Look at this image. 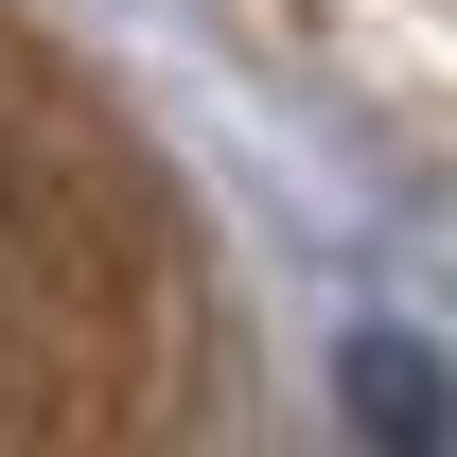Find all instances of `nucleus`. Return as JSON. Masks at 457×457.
<instances>
[{
	"mask_svg": "<svg viewBox=\"0 0 457 457\" xmlns=\"http://www.w3.org/2000/svg\"><path fill=\"white\" fill-rule=\"evenodd\" d=\"M352 422H370V457H440L457 440V387H440V352H404V335H352Z\"/></svg>",
	"mask_w": 457,
	"mask_h": 457,
	"instance_id": "obj_1",
	"label": "nucleus"
}]
</instances>
